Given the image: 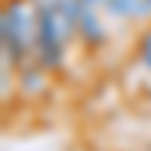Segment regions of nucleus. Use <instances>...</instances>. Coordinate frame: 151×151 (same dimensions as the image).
<instances>
[{"mask_svg":"<svg viewBox=\"0 0 151 151\" xmlns=\"http://www.w3.org/2000/svg\"><path fill=\"white\" fill-rule=\"evenodd\" d=\"M148 3H151V0H148Z\"/></svg>","mask_w":151,"mask_h":151,"instance_id":"2","label":"nucleus"},{"mask_svg":"<svg viewBox=\"0 0 151 151\" xmlns=\"http://www.w3.org/2000/svg\"><path fill=\"white\" fill-rule=\"evenodd\" d=\"M142 58H145V64L151 67V33L145 36V42H142Z\"/></svg>","mask_w":151,"mask_h":151,"instance_id":"1","label":"nucleus"}]
</instances>
